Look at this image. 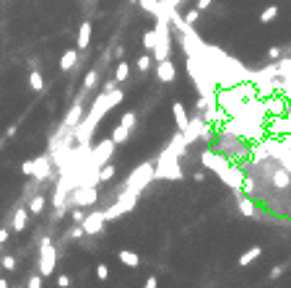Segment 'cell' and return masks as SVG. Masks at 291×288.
Returning <instances> with one entry per match:
<instances>
[{
  "instance_id": "d590c367",
  "label": "cell",
  "mask_w": 291,
  "mask_h": 288,
  "mask_svg": "<svg viewBox=\"0 0 291 288\" xmlns=\"http://www.w3.org/2000/svg\"><path fill=\"white\" fill-rule=\"evenodd\" d=\"M0 265H3L5 270H16V257L13 255H3L0 257Z\"/></svg>"
},
{
  "instance_id": "5b68a950",
  "label": "cell",
  "mask_w": 291,
  "mask_h": 288,
  "mask_svg": "<svg viewBox=\"0 0 291 288\" xmlns=\"http://www.w3.org/2000/svg\"><path fill=\"white\" fill-rule=\"evenodd\" d=\"M138 195H141V192L127 190V187L122 184V192L117 195V200L104 210V218H107V221H115V218H122L125 213H130V210L135 208V203H138Z\"/></svg>"
},
{
  "instance_id": "74e56055",
  "label": "cell",
  "mask_w": 291,
  "mask_h": 288,
  "mask_svg": "<svg viewBox=\"0 0 291 288\" xmlns=\"http://www.w3.org/2000/svg\"><path fill=\"white\" fill-rule=\"evenodd\" d=\"M70 218H73V223H84V218H86L84 208H81V205H76V210L70 213Z\"/></svg>"
},
{
  "instance_id": "d6986e66",
  "label": "cell",
  "mask_w": 291,
  "mask_h": 288,
  "mask_svg": "<svg viewBox=\"0 0 291 288\" xmlns=\"http://www.w3.org/2000/svg\"><path fill=\"white\" fill-rule=\"evenodd\" d=\"M91 29H94V26H91L88 21L81 24V29H78V42H76L78 50H86V47H88V42H91Z\"/></svg>"
},
{
  "instance_id": "bcb514c9",
  "label": "cell",
  "mask_w": 291,
  "mask_h": 288,
  "mask_svg": "<svg viewBox=\"0 0 291 288\" xmlns=\"http://www.w3.org/2000/svg\"><path fill=\"white\" fill-rule=\"evenodd\" d=\"M0 241H3V244L8 241V229H0Z\"/></svg>"
},
{
  "instance_id": "2e32d148",
  "label": "cell",
  "mask_w": 291,
  "mask_h": 288,
  "mask_svg": "<svg viewBox=\"0 0 291 288\" xmlns=\"http://www.w3.org/2000/svg\"><path fill=\"white\" fill-rule=\"evenodd\" d=\"M167 148H172V151H175V154H177L179 158L187 154V140H185V135H182V130L172 135V140L167 143Z\"/></svg>"
},
{
  "instance_id": "7a4b0ae2",
  "label": "cell",
  "mask_w": 291,
  "mask_h": 288,
  "mask_svg": "<svg viewBox=\"0 0 291 288\" xmlns=\"http://www.w3.org/2000/svg\"><path fill=\"white\" fill-rule=\"evenodd\" d=\"M200 164H203L205 169H211L213 174H218V179H221L224 184H229L232 190H242V184H244V174L232 164L229 156H221L218 151L205 148V151H200Z\"/></svg>"
},
{
  "instance_id": "d4e9b609",
  "label": "cell",
  "mask_w": 291,
  "mask_h": 288,
  "mask_svg": "<svg viewBox=\"0 0 291 288\" xmlns=\"http://www.w3.org/2000/svg\"><path fill=\"white\" fill-rule=\"evenodd\" d=\"M109 138H112V140L117 143V146H120V143H125L127 138H130V130H127L125 125H117V128L112 130V135H109Z\"/></svg>"
},
{
  "instance_id": "1f68e13d",
  "label": "cell",
  "mask_w": 291,
  "mask_h": 288,
  "mask_svg": "<svg viewBox=\"0 0 291 288\" xmlns=\"http://www.w3.org/2000/svg\"><path fill=\"white\" fill-rule=\"evenodd\" d=\"M143 47L153 52V47H156V29H151V31L143 34Z\"/></svg>"
},
{
  "instance_id": "e0dca14e",
  "label": "cell",
  "mask_w": 291,
  "mask_h": 288,
  "mask_svg": "<svg viewBox=\"0 0 291 288\" xmlns=\"http://www.w3.org/2000/svg\"><path fill=\"white\" fill-rule=\"evenodd\" d=\"M172 114H175V122H177V130H185L187 128V109H185V104L182 102H175L172 104Z\"/></svg>"
},
{
  "instance_id": "4fadbf2b",
  "label": "cell",
  "mask_w": 291,
  "mask_h": 288,
  "mask_svg": "<svg viewBox=\"0 0 291 288\" xmlns=\"http://www.w3.org/2000/svg\"><path fill=\"white\" fill-rule=\"evenodd\" d=\"M84 94H86V88H84ZM84 94H81L78 99H76V102H73L70 104V109H68V114L65 117H62V125H65V128H76V125L81 122V120H84Z\"/></svg>"
},
{
  "instance_id": "6da1fadb",
  "label": "cell",
  "mask_w": 291,
  "mask_h": 288,
  "mask_svg": "<svg viewBox=\"0 0 291 288\" xmlns=\"http://www.w3.org/2000/svg\"><path fill=\"white\" fill-rule=\"evenodd\" d=\"M122 99H125V91H117V88L99 94L94 99V104H91V109L84 114V120L73 128V132H76V143H81V146H91V138H94V132L99 128V122H102V117H107V112L112 109V106L120 104Z\"/></svg>"
},
{
  "instance_id": "9a60e30c",
  "label": "cell",
  "mask_w": 291,
  "mask_h": 288,
  "mask_svg": "<svg viewBox=\"0 0 291 288\" xmlns=\"http://www.w3.org/2000/svg\"><path fill=\"white\" fill-rule=\"evenodd\" d=\"M156 76L161 83H172V80L177 78V68H175V62L172 60H161L159 65H156Z\"/></svg>"
},
{
  "instance_id": "f35d334b",
  "label": "cell",
  "mask_w": 291,
  "mask_h": 288,
  "mask_svg": "<svg viewBox=\"0 0 291 288\" xmlns=\"http://www.w3.org/2000/svg\"><path fill=\"white\" fill-rule=\"evenodd\" d=\"M96 278H99V281H107V278H109V267L107 265H96Z\"/></svg>"
},
{
  "instance_id": "ffe728a7",
  "label": "cell",
  "mask_w": 291,
  "mask_h": 288,
  "mask_svg": "<svg viewBox=\"0 0 291 288\" xmlns=\"http://www.w3.org/2000/svg\"><path fill=\"white\" fill-rule=\"evenodd\" d=\"M78 62V47L76 50H65L60 57V70H73V65Z\"/></svg>"
},
{
  "instance_id": "52a82bcc",
  "label": "cell",
  "mask_w": 291,
  "mask_h": 288,
  "mask_svg": "<svg viewBox=\"0 0 291 288\" xmlns=\"http://www.w3.org/2000/svg\"><path fill=\"white\" fill-rule=\"evenodd\" d=\"M21 172L34 177V179H39V182H42V179H50L52 177V156L42 154V156H36L31 161H26V164L21 166Z\"/></svg>"
},
{
  "instance_id": "4316f807",
  "label": "cell",
  "mask_w": 291,
  "mask_h": 288,
  "mask_svg": "<svg viewBox=\"0 0 291 288\" xmlns=\"http://www.w3.org/2000/svg\"><path fill=\"white\" fill-rule=\"evenodd\" d=\"M115 174H117V169L112 164H104L102 169H99V182H112Z\"/></svg>"
},
{
  "instance_id": "5bb4252c",
  "label": "cell",
  "mask_w": 291,
  "mask_h": 288,
  "mask_svg": "<svg viewBox=\"0 0 291 288\" xmlns=\"http://www.w3.org/2000/svg\"><path fill=\"white\" fill-rule=\"evenodd\" d=\"M234 192V197H236V205H239V210H242V215H247V218H258V208H255V203L250 200L247 195H244L242 190H232Z\"/></svg>"
},
{
  "instance_id": "83f0119b",
  "label": "cell",
  "mask_w": 291,
  "mask_h": 288,
  "mask_svg": "<svg viewBox=\"0 0 291 288\" xmlns=\"http://www.w3.org/2000/svg\"><path fill=\"white\" fill-rule=\"evenodd\" d=\"M96 83H99V73H96V70H88L86 78H84V88H86V91H94Z\"/></svg>"
},
{
  "instance_id": "9c48e42d",
  "label": "cell",
  "mask_w": 291,
  "mask_h": 288,
  "mask_svg": "<svg viewBox=\"0 0 291 288\" xmlns=\"http://www.w3.org/2000/svg\"><path fill=\"white\" fill-rule=\"evenodd\" d=\"M115 146L117 143L112 140V138H104V140H99L94 148H91V154H88V161L94 166H99L102 169L104 164H109V161H112V156H115Z\"/></svg>"
},
{
  "instance_id": "f6af8a7d",
  "label": "cell",
  "mask_w": 291,
  "mask_h": 288,
  "mask_svg": "<svg viewBox=\"0 0 291 288\" xmlns=\"http://www.w3.org/2000/svg\"><path fill=\"white\" fill-rule=\"evenodd\" d=\"M156 286H159V281H156L153 275H151V278H146V288H156Z\"/></svg>"
},
{
  "instance_id": "b9f144b4",
  "label": "cell",
  "mask_w": 291,
  "mask_h": 288,
  "mask_svg": "<svg viewBox=\"0 0 291 288\" xmlns=\"http://www.w3.org/2000/svg\"><path fill=\"white\" fill-rule=\"evenodd\" d=\"M211 3H213V0H198L195 8H198V11H208V8H211Z\"/></svg>"
},
{
  "instance_id": "60d3db41",
  "label": "cell",
  "mask_w": 291,
  "mask_h": 288,
  "mask_svg": "<svg viewBox=\"0 0 291 288\" xmlns=\"http://www.w3.org/2000/svg\"><path fill=\"white\" fill-rule=\"evenodd\" d=\"M26 286H29V288H39L42 286V278L39 275H31L29 281H26Z\"/></svg>"
},
{
  "instance_id": "44dd1931",
  "label": "cell",
  "mask_w": 291,
  "mask_h": 288,
  "mask_svg": "<svg viewBox=\"0 0 291 288\" xmlns=\"http://www.w3.org/2000/svg\"><path fill=\"white\" fill-rule=\"evenodd\" d=\"M262 255V247H258V244H255V247H250L247 252H242V257L239 260H236V262H239L242 267H247L250 262H255V260H258Z\"/></svg>"
},
{
  "instance_id": "681fc988",
  "label": "cell",
  "mask_w": 291,
  "mask_h": 288,
  "mask_svg": "<svg viewBox=\"0 0 291 288\" xmlns=\"http://www.w3.org/2000/svg\"><path fill=\"white\" fill-rule=\"evenodd\" d=\"M8 286V281H3V278H0V288H5Z\"/></svg>"
},
{
  "instance_id": "c3c4849f",
  "label": "cell",
  "mask_w": 291,
  "mask_h": 288,
  "mask_svg": "<svg viewBox=\"0 0 291 288\" xmlns=\"http://www.w3.org/2000/svg\"><path fill=\"white\" fill-rule=\"evenodd\" d=\"M122 55H125L122 47H115V57H117V60H122Z\"/></svg>"
},
{
  "instance_id": "cb8c5ba5",
  "label": "cell",
  "mask_w": 291,
  "mask_h": 288,
  "mask_svg": "<svg viewBox=\"0 0 291 288\" xmlns=\"http://www.w3.org/2000/svg\"><path fill=\"white\" fill-rule=\"evenodd\" d=\"M29 86H31V91H36V94L44 91V78H42L39 70H31V73H29Z\"/></svg>"
},
{
  "instance_id": "ab89813d",
  "label": "cell",
  "mask_w": 291,
  "mask_h": 288,
  "mask_svg": "<svg viewBox=\"0 0 291 288\" xmlns=\"http://www.w3.org/2000/svg\"><path fill=\"white\" fill-rule=\"evenodd\" d=\"M284 270H286V265H276V267L270 270V281H276V278H281V275H284Z\"/></svg>"
},
{
  "instance_id": "277c9868",
  "label": "cell",
  "mask_w": 291,
  "mask_h": 288,
  "mask_svg": "<svg viewBox=\"0 0 291 288\" xmlns=\"http://www.w3.org/2000/svg\"><path fill=\"white\" fill-rule=\"evenodd\" d=\"M182 166H179V156L172 148H164L159 158L153 161V179H182Z\"/></svg>"
},
{
  "instance_id": "603a6c76",
  "label": "cell",
  "mask_w": 291,
  "mask_h": 288,
  "mask_svg": "<svg viewBox=\"0 0 291 288\" xmlns=\"http://www.w3.org/2000/svg\"><path fill=\"white\" fill-rule=\"evenodd\" d=\"M117 257H120V262L127 265V267H138V265H141V257L135 255V252H130V249H122Z\"/></svg>"
},
{
  "instance_id": "8d00e7d4",
  "label": "cell",
  "mask_w": 291,
  "mask_h": 288,
  "mask_svg": "<svg viewBox=\"0 0 291 288\" xmlns=\"http://www.w3.org/2000/svg\"><path fill=\"white\" fill-rule=\"evenodd\" d=\"M81 236H84V226H81V223H76V226H73V229L68 231V239H73V241H78Z\"/></svg>"
},
{
  "instance_id": "ac0fdd59",
  "label": "cell",
  "mask_w": 291,
  "mask_h": 288,
  "mask_svg": "<svg viewBox=\"0 0 291 288\" xmlns=\"http://www.w3.org/2000/svg\"><path fill=\"white\" fill-rule=\"evenodd\" d=\"M26 223H29V208H18L16 213H13V221H11V226H13V231H18L21 234L24 229H26Z\"/></svg>"
},
{
  "instance_id": "836d02e7",
  "label": "cell",
  "mask_w": 291,
  "mask_h": 288,
  "mask_svg": "<svg viewBox=\"0 0 291 288\" xmlns=\"http://www.w3.org/2000/svg\"><path fill=\"white\" fill-rule=\"evenodd\" d=\"M138 70L141 73H148L151 70V55H141L138 57Z\"/></svg>"
},
{
  "instance_id": "816d5d0a",
  "label": "cell",
  "mask_w": 291,
  "mask_h": 288,
  "mask_svg": "<svg viewBox=\"0 0 291 288\" xmlns=\"http://www.w3.org/2000/svg\"><path fill=\"white\" fill-rule=\"evenodd\" d=\"M135 3H138V0H135Z\"/></svg>"
},
{
  "instance_id": "ee69618b",
  "label": "cell",
  "mask_w": 291,
  "mask_h": 288,
  "mask_svg": "<svg viewBox=\"0 0 291 288\" xmlns=\"http://www.w3.org/2000/svg\"><path fill=\"white\" fill-rule=\"evenodd\" d=\"M58 286H60V288L70 286V278H68V275H58Z\"/></svg>"
},
{
  "instance_id": "7bdbcfd3",
  "label": "cell",
  "mask_w": 291,
  "mask_h": 288,
  "mask_svg": "<svg viewBox=\"0 0 291 288\" xmlns=\"http://www.w3.org/2000/svg\"><path fill=\"white\" fill-rule=\"evenodd\" d=\"M268 57L270 60H281V47H270L268 50Z\"/></svg>"
},
{
  "instance_id": "7c38bea8",
  "label": "cell",
  "mask_w": 291,
  "mask_h": 288,
  "mask_svg": "<svg viewBox=\"0 0 291 288\" xmlns=\"http://www.w3.org/2000/svg\"><path fill=\"white\" fill-rule=\"evenodd\" d=\"M203 125H205V117H203V112H198L195 117H190V120H187V128L182 130V135H185V140H187V146H190V143H195V140H200V132H203Z\"/></svg>"
},
{
  "instance_id": "30bf717a",
  "label": "cell",
  "mask_w": 291,
  "mask_h": 288,
  "mask_svg": "<svg viewBox=\"0 0 291 288\" xmlns=\"http://www.w3.org/2000/svg\"><path fill=\"white\" fill-rule=\"evenodd\" d=\"M68 203L81 205V208H88V205L99 203L96 184H81V187H76V190H73V197H68Z\"/></svg>"
},
{
  "instance_id": "8992f818",
  "label": "cell",
  "mask_w": 291,
  "mask_h": 288,
  "mask_svg": "<svg viewBox=\"0 0 291 288\" xmlns=\"http://www.w3.org/2000/svg\"><path fill=\"white\" fill-rule=\"evenodd\" d=\"M151 182H156V179H153V161H143V164H138L127 174L125 187L127 190H135V192H143Z\"/></svg>"
},
{
  "instance_id": "484cf974",
  "label": "cell",
  "mask_w": 291,
  "mask_h": 288,
  "mask_svg": "<svg viewBox=\"0 0 291 288\" xmlns=\"http://www.w3.org/2000/svg\"><path fill=\"white\" fill-rule=\"evenodd\" d=\"M127 76H130V65H127L125 60H120V62H117V68H115V78H117V83L127 80Z\"/></svg>"
},
{
  "instance_id": "f907efd6",
  "label": "cell",
  "mask_w": 291,
  "mask_h": 288,
  "mask_svg": "<svg viewBox=\"0 0 291 288\" xmlns=\"http://www.w3.org/2000/svg\"><path fill=\"white\" fill-rule=\"evenodd\" d=\"M0 247H3V241H0Z\"/></svg>"
},
{
  "instance_id": "4dcf8cb0",
  "label": "cell",
  "mask_w": 291,
  "mask_h": 288,
  "mask_svg": "<svg viewBox=\"0 0 291 288\" xmlns=\"http://www.w3.org/2000/svg\"><path fill=\"white\" fill-rule=\"evenodd\" d=\"M216 128H213V125L211 122H205L203 125V132H200V140H205V143H211V140H216Z\"/></svg>"
},
{
  "instance_id": "7402d4cb",
  "label": "cell",
  "mask_w": 291,
  "mask_h": 288,
  "mask_svg": "<svg viewBox=\"0 0 291 288\" xmlns=\"http://www.w3.org/2000/svg\"><path fill=\"white\" fill-rule=\"evenodd\" d=\"M44 208H47V200H44V195H31V200H29V213H31V215H42Z\"/></svg>"
},
{
  "instance_id": "7dc6e473",
  "label": "cell",
  "mask_w": 291,
  "mask_h": 288,
  "mask_svg": "<svg viewBox=\"0 0 291 288\" xmlns=\"http://www.w3.org/2000/svg\"><path fill=\"white\" fill-rule=\"evenodd\" d=\"M193 179H195V182H203L205 174H203V172H195V174H193Z\"/></svg>"
},
{
  "instance_id": "f1b7e54d",
  "label": "cell",
  "mask_w": 291,
  "mask_h": 288,
  "mask_svg": "<svg viewBox=\"0 0 291 288\" xmlns=\"http://www.w3.org/2000/svg\"><path fill=\"white\" fill-rule=\"evenodd\" d=\"M278 16V5H268V8H262V13H260V21L262 24H270L273 19Z\"/></svg>"
},
{
  "instance_id": "d6a6232c",
  "label": "cell",
  "mask_w": 291,
  "mask_h": 288,
  "mask_svg": "<svg viewBox=\"0 0 291 288\" xmlns=\"http://www.w3.org/2000/svg\"><path fill=\"white\" fill-rule=\"evenodd\" d=\"M135 122H138L135 112H125V114H122V120H120V125H125L127 130H133V128H135Z\"/></svg>"
},
{
  "instance_id": "3957f363",
  "label": "cell",
  "mask_w": 291,
  "mask_h": 288,
  "mask_svg": "<svg viewBox=\"0 0 291 288\" xmlns=\"http://www.w3.org/2000/svg\"><path fill=\"white\" fill-rule=\"evenodd\" d=\"M185 62H187V73H190V78H193V83H195L200 96H208V94H216L218 91L216 78H213V73L208 70V65H205L203 60L185 55Z\"/></svg>"
},
{
  "instance_id": "f546056e",
  "label": "cell",
  "mask_w": 291,
  "mask_h": 288,
  "mask_svg": "<svg viewBox=\"0 0 291 288\" xmlns=\"http://www.w3.org/2000/svg\"><path fill=\"white\" fill-rule=\"evenodd\" d=\"M200 13H203V11H198V8H187V11L182 13V21L190 24V26H195V21L200 19Z\"/></svg>"
},
{
  "instance_id": "8fae6325",
  "label": "cell",
  "mask_w": 291,
  "mask_h": 288,
  "mask_svg": "<svg viewBox=\"0 0 291 288\" xmlns=\"http://www.w3.org/2000/svg\"><path fill=\"white\" fill-rule=\"evenodd\" d=\"M104 223H107V218H104V210H91V213H86V218H84V234L86 236H96V234H102L104 231Z\"/></svg>"
},
{
  "instance_id": "ba28073f",
  "label": "cell",
  "mask_w": 291,
  "mask_h": 288,
  "mask_svg": "<svg viewBox=\"0 0 291 288\" xmlns=\"http://www.w3.org/2000/svg\"><path fill=\"white\" fill-rule=\"evenodd\" d=\"M55 265H58V249H55L50 236H44L42 239V247H39V273L42 275H52L55 273Z\"/></svg>"
},
{
  "instance_id": "e575fe53",
  "label": "cell",
  "mask_w": 291,
  "mask_h": 288,
  "mask_svg": "<svg viewBox=\"0 0 291 288\" xmlns=\"http://www.w3.org/2000/svg\"><path fill=\"white\" fill-rule=\"evenodd\" d=\"M138 3H141V8H143L146 13L153 16V11H156V5H159V0H138Z\"/></svg>"
}]
</instances>
